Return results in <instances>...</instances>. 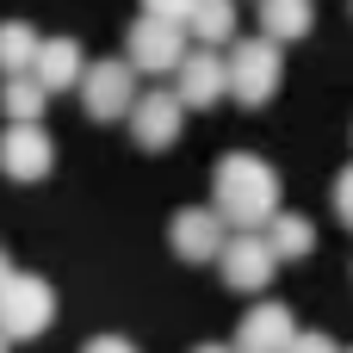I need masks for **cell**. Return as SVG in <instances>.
<instances>
[{
    "instance_id": "obj_1",
    "label": "cell",
    "mask_w": 353,
    "mask_h": 353,
    "mask_svg": "<svg viewBox=\"0 0 353 353\" xmlns=\"http://www.w3.org/2000/svg\"><path fill=\"white\" fill-rule=\"evenodd\" d=\"M230 230H261L273 211H279V174H273V161H261V155H223L217 161V205H211Z\"/></svg>"
},
{
    "instance_id": "obj_2",
    "label": "cell",
    "mask_w": 353,
    "mask_h": 353,
    "mask_svg": "<svg viewBox=\"0 0 353 353\" xmlns=\"http://www.w3.org/2000/svg\"><path fill=\"white\" fill-rule=\"evenodd\" d=\"M285 81V62H279V43L273 37H236L230 56H223V87L242 99V105H267Z\"/></svg>"
},
{
    "instance_id": "obj_3",
    "label": "cell",
    "mask_w": 353,
    "mask_h": 353,
    "mask_svg": "<svg viewBox=\"0 0 353 353\" xmlns=\"http://www.w3.org/2000/svg\"><path fill=\"white\" fill-rule=\"evenodd\" d=\"M56 323V292L37 273H0V341H37Z\"/></svg>"
},
{
    "instance_id": "obj_4",
    "label": "cell",
    "mask_w": 353,
    "mask_h": 353,
    "mask_svg": "<svg viewBox=\"0 0 353 353\" xmlns=\"http://www.w3.org/2000/svg\"><path fill=\"white\" fill-rule=\"evenodd\" d=\"M180 56H186V25H180V19H155V12H143V19L130 25V50H124V62H130L137 74H174Z\"/></svg>"
},
{
    "instance_id": "obj_5",
    "label": "cell",
    "mask_w": 353,
    "mask_h": 353,
    "mask_svg": "<svg viewBox=\"0 0 353 353\" xmlns=\"http://www.w3.org/2000/svg\"><path fill=\"white\" fill-rule=\"evenodd\" d=\"M217 267H223V285H230V292H261V285H273L279 254L267 248V236H261V230H236V236H223Z\"/></svg>"
},
{
    "instance_id": "obj_6",
    "label": "cell",
    "mask_w": 353,
    "mask_h": 353,
    "mask_svg": "<svg viewBox=\"0 0 353 353\" xmlns=\"http://www.w3.org/2000/svg\"><path fill=\"white\" fill-rule=\"evenodd\" d=\"M74 87H81V99H87V118L118 124V118L130 112V99H137V68H130V62H87Z\"/></svg>"
},
{
    "instance_id": "obj_7",
    "label": "cell",
    "mask_w": 353,
    "mask_h": 353,
    "mask_svg": "<svg viewBox=\"0 0 353 353\" xmlns=\"http://www.w3.org/2000/svg\"><path fill=\"white\" fill-rule=\"evenodd\" d=\"M124 124H130V137H137L143 149H174L180 130H186V105H180L168 87H155V93H137V99H130Z\"/></svg>"
},
{
    "instance_id": "obj_8",
    "label": "cell",
    "mask_w": 353,
    "mask_h": 353,
    "mask_svg": "<svg viewBox=\"0 0 353 353\" xmlns=\"http://www.w3.org/2000/svg\"><path fill=\"white\" fill-rule=\"evenodd\" d=\"M50 168H56V143L43 137V124H6V137H0V174L19 180V186H31Z\"/></svg>"
},
{
    "instance_id": "obj_9",
    "label": "cell",
    "mask_w": 353,
    "mask_h": 353,
    "mask_svg": "<svg viewBox=\"0 0 353 353\" xmlns=\"http://www.w3.org/2000/svg\"><path fill=\"white\" fill-rule=\"evenodd\" d=\"M223 236H230V223H223L217 211H205V205L174 211V230H168L174 254H180V261H192V267H211V261H217V248H223Z\"/></svg>"
},
{
    "instance_id": "obj_10",
    "label": "cell",
    "mask_w": 353,
    "mask_h": 353,
    "mask_svg": "<svg viewBox=\"0 0 353 353\" xmlns=\"http://www.w3.org/2000/svg\"><path fill=\"white\" fill-rule=\"evenodd\" d=\"M174 81H180V87H174V99H180V105H217V99L230 93V87H223V56H217V50H205V43H199V50H186V56L174 62Z\"/></svg>"
},
{
    "instance_id": "obj_11",
    "label": "cell",
    "mask_w": 353,
    "mask_h": 353,
    "mask_svg": "<svg viewBox=\"0 0 353 353\" xmlns=\"http://www.w3.org/2000/svg\"><path fill=\"white\" fill-rule=\"evenodd\" d=\"M81 68H87V56H81V43L74 37H37V56H31V81L43 87V93H62V87H74L81 81Z\"/></svg>"
},
{
    "instance_id": "obj_12",
    "label": "cell",
    "mask_w": 353,
    "mask_h": 353,
    "mask_svg": "<svg viewBox=\"0 0 353 353\" xmlns=\"http://www.w3.org/2000/svg\"><path fill=\"white\" fill-rule=\"evenodd\" d=\"M292 310L285 304H254L248 316H242V329H236V353H285L292 341Z\"/></svg>"
},
{
    "instance_id": "obj_13",
    "label": "cell",
    "mask_w": 353,
    "mask_h": 353,
    "mask_svg": "<svg viewBox=\"0 0 353 353\" xmlns=\"http://www.w3.org/2000/svg\"><path fill=\"white\" fill-rule=\"evenodd\" d=\"M180 25H186V37H199L205 50H217V43L236 37V0H186Z\"/></svg>"
},
{
    "instance_id": "obj_14",
    "label": "cell",
    "mask_w": 353,
    "mask_h": 353,
    "mask_svg": "<svg viewBox=\"0 0 353 353\" xmlns=\"http://www.w3.org/2000/svg\"><path fill=\"white\" fill-rule=\"evenodd\" d=\"M261 236H267V248H273L279 261H304V254L316 248V230H310L304 217H292V211H273V217L261 223Z\"/></svg>"
},
{
    "instance_id": "obj_15",
    "label": "cell",
    "mask_w": 353,
    "mask_h": 353,
    "mask_svg": "<svg viewBox=\"0 0 353 353\" xmlns=\"http://www.w3.org/2000/svg\"><path fill=\"white\" fill-rule=\"evenodd\" d=\"M310 19H316V6H310V0H261V37H273V43L304 37V31H310Z\"/></svg>"
},
{
    "instance_id": "obj_16",
    "label": "cell",
    "mask_w": 353,
    "mask_h": 353,
    "mask_svg": "<svg viewBox=\"0 0 353 353\" xmlns=\"http://www.w3.org/2000/svg\"><path fill=\"white\" fill-rule=\"evenodd\" d=\"M43 99H50V93H43L31 74H6V81H0V112H6L12 124H37Z\"/></svg>"
},
{
    "instance_id": "obj_17",
    "label": "cell",
    "mask_w": 353,
    "mask_h": 353,
    "mask_svg": "<svg viewBox=\"0 0 353 353\" xmlns=\"http://www.w3.org/2000/svg\"><path fill=\"white\" fill-rule=\"evenodd\" d=\"M31 56H37V31L19 25V19H6L0 25V74H25Z\"/></svg>"
},
{
    "instance_id": "obj_18",
    "label": "cell",
    "mask_w": 353,
    "mask_h": 353,
    "mask_svg": "<svg viewBox=\"0 0 353 353\" xmlns=\"http://www.w3.org/2000/svg\"><path fill=\"white\" fill-rule=\"evenodd\" d=\"M285 353H341L323 329H292V341H285Z\"/></svg>"
},
{
    "instance_id": "obj_19",
    "label": "cell",
    "mask_w": 353,
    "mask_h": 353,
    "mask_svg": "<svg viewBox=\"0 0 353 353\" xmlns=\"http://www.w3.org/2000/svg\"><path fill=\"white\" fill-rule=\"evenodd\" d=\"M335 217H341V223H353V180H347V174L335 180Z\"/></svg>"
},
{
    "instance_id": "obj_20",
    "label": "cell",
    "mask_w": 353,
    "mask_h": 353,
    "mask_svg": "<svg viewBox=\"0 0 353 353\" xmlns=\"http://www.w3.org/2000/svg\"><path fill=\"white\" fill-rule=\"evenodd\" d=\"M81 353H137V347H130L124 335H93V341H87Z\"/></svg>"
},
{
    "instance_id": "obj_21",
    "label": "cell",
    "mask_w": 353,
    "mask_h": 353,
    "mask_svg": "<svg viewBox=\"0 0 353 353\" xmlns=\"http://www.w3.org/2000/svg\"><path fill=\"white\" fill-rule=\"evenodd\" d=\"M143 12H155V19H180L186 0H143Z\"/></svg>"
},
{
    "instance_id": "obj_22",
    "label": "cell",
    "mask_w": 353,
    "mask_h": 353,
    "mask_svg": "<svg viewBox=\"0 0 353 353\" xmlns=\"http://www.w3.org/2000/svg\"><path fill=\"white\" fill-rule=\"evenodd\" d=\"M192 353H236V347H192Z\"/></svg>"
},
{
    "instance_id": "obj_23",
    "label": "cell",
    "mask_w": 353,
    "mask_h": 353,
    "mask_svg": "<svg viewBox=\"0 0 353 353\" xmlns=\"http://www.w3.org/2000/svg\"><path fill=\"white\" fill-rule=\"evenodd\" d=\"M0 273H6V254H0Z\"/></svg>"
},
{
    "instance_id": "obj_24",
    "label": "cell",
    "mask_w": 353,
    "mask_h": 353,
    "mask_svg": "<svg viewBox=\"0 0 353 353\" xmlns=\"http://www.w3.org/2000/svg\"><path fill=\"white\" fill-rule=\"evenodd\" d=\"M0 353H6V341H0Z\"/></svg>"
}]
</instances>
